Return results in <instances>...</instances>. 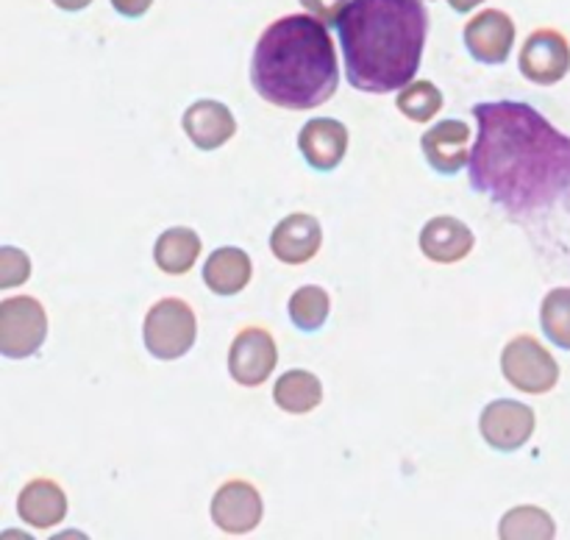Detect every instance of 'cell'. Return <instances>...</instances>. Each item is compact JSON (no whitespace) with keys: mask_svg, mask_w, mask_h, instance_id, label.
I'll list each match as a JSON object with an SVG mask.
<instances>
[{"mask_svg":"<svg viewBox=\"0 0 570 540\" xmlns=\"http://www.w3.org/2000/svg\"><path fill=\"white\" fill-rule=\"evenodd\" d=\"M468 173L476 193L510 215L543 209L570 187V137L518 100L479 104Z\"/></svg>","mask_w":570,"mask_h":540,"instance_id":"cell-1","label":"cell"},{"mask_svg":"<svg viewBox=\"0 0 570 540\" xmlns=\"http://www.w3.org/2000/svg\"><path fill=\"white\" fill-rule=\"evenodd\" d=\"M351 87L387 95L412 84L429 33L421 0H351L337 20Z\"/></svg>","mask_w":570,"mask_h":540,"instance_id":"cell-2","label":"cell"},{"mask_svg":"<svg viewBox=\"0 0 570 540\" xmlns=\"http://www.w3.org/2000/svg\"><path fill=\"white\" fill-rule=\"evenodd\" d=\"M250 84L262 100L278 109L306 111L326 104L340 84L337 53L326 22L312 14L271 22L250 59Z\"/></svg>","mask_w":570,"mask_h":540,"instance_id":"cell-3","label":"cell"},{"mask_svg":"<svg viewBox=\"0 0 570 540\" xmlns=\"http://www.w3.org/2000/svg\"><path fill=\"white\" fill-rule=\"evenodd\" d=\"M142 334L150 354L159 360H178L193 348L198 337L193 306L181 298H161L159 304L150 306Z\"/></svg>","mask_w":570,"mask_h":540,"instance_id":"cell-4","label":"cell"},{"mask_svg":"<svg viewBox=\"0 0 570 540\" xmlns=\"http://www.w3.org/2000/svg\"><path fill=\"white\" fill-rule=\"evenodd\" d=\"M501 371H504L507 382L518 387L521 393L543 395L560 382V365L549 348L538 343L529 334L512 337L507 343L504 354H501Z\"/></svg>","mask_w":570,"mask_h":540,"instance_id":"cell-5","label":"cell"},{"mask_svg":"<svg viewBox=\"0 0 570 540\" xmlns=\"http://www.w3.org/2000/svg\"><path fill=\"white\" fill-rule=\"evenodd\" d=\"M48 334V315L31 295L0 301V351L9 360L37 354Z\"/></svg>","mask_w":570,"mask_h":540,"instance_id":"cell-6","label":"cell"},{"mask_svg":"<svg viewBox=\"0 0 570 540\" xmlns=\"http://www.w3.org/2000/svg\"><path fill=\"white\" fill-rule=\"evenodd\" d=\"M278 348L276 340L267 328L250 326L234 337L232 351H228V373L243 387H259L276 371Z\"/></svg>","mask_w":570,"mask_h":540,"instance_id":"cell-7","label":"cell"},{"mask_svg":"<svg viewBox=\"0 0 570 540\" xmlns=\"http://www.w3.org/2000/svg\"><path fill=\"white\" fill-rule=\"evenodd\" d=\"M479 426H482V438L493 449L515 451L529 443L534 426H538V418H534L532 406L521 404V401L499 399L484 406Z\"/></svg>","mask_w":570,"mask_h":540,"instance_id":"cell-8","label":"cell"},{"mask_svg":"<svg viewBox=\"0 0 570 540\" xmlns=\"http://www.w3.org/2000/svg\"><path fill=\"white\" fill-rule=\"evenodd\" d=\"M262 504L259 490L245 479H232L223 488H217L215 499H212V521L228 534H248L259 527Z\"/></svg>","mask_w":570,"mask_h":540,"instance_id":"cell-9","label":"cell"},{"mask_svg":"<svg viewBox=\"0 0 570 540\" xmlns=\"http://www.w3.org/2000/svg\"><path fill=\"white\" fill-rule=\"evenodd\" d=\"M570 70V45L554 28H540L521 50V72L540 87L562 81Z\"/></svg>","mask_w":570,"mask_h":540,"instance_id":"cell-10","label":"cell"},{"mask_svg":"<svg viewBox=\"0 0 570 540\" xmlns=\"http://www.w3.org/2000/svg\"><path fill=\"white\" fill-rule=\"evenodd\" d=\"M515 45V22L507 11L488 9L468 20L465 48L482 65H504Z\"/></svg>","mask_w":570,"mask_h":540,"instance_id":"cell-11","label":"cell"},{"mask_svg":"<svg viewBox=\"0 0 570 540\" xmlns=\"http://www.w3.org/2000/svg\"><path fill=\"white\" fill-rule=\"evenodd\" d=\"M468 143H471V128L462 120L438 122L421 137L423 156L443 176H454L468 165V159H471Z\"/></svg>","mask_w":570,"mask_h":540,"instance_id":"cell-12","label":"cell"},{"mask_svg":"<svg viewBox=\"0 0 570 540\" xmlns=\"http://www.w3.org/2000/svg\"><path fill=\"white\" fill-rule=\"evenodd\" d=\"M321 223H317L315 215H306V212H295V215L284 217L271 234V251L284 265H304V262H309L321 251Z\"/></svg>","mask_w":570,"mask_h":540,"instance_id":"cell-13","label":"cell"},{"mask_svg":"<svg viewBox=\"0 0 570 540\" xmlns=\"http://www.w3.org/2000/svg\"><path fill=\"white\" fill-rule=\"evenodd\" d=\"M298 148L315 170H334L348 150V128L332 117H317L301 128Z\"/></svg>","mask_w":570,"mask_h":540,"instance_id":"cell-14","label":"cell"},{"mask_svg":"<svg viewBox=\"0 0 570 540\" xmlns=\"http://www.w3.org/2000/svg\"><path fill=\"white\" fill-rule=\"evenodd\" d=\"M184 131L193 139L195 148L215 150L223 148L228 139L237 131V120H234L232 109L220 100H198L184 111Z\"/></svg>","mask_w":570,"mask_h":540,"instance_id":"cell-15","label":"cell"},{"mask_svg":"<svg viewBox=\"0 0 570 540\" xmlns=\"http://www.w3.org/2000/svg\"><path fill=\"white\" fill-rule=\"evenodd\" d=\"M473 243H476V237H473L471 228L449 215L432 217L421 232V251L426 254V259L440 262V265L465 259L473 251Z\"/></svg>","mask_w":570,"mask_h":540,"instance_id":"cell-16","label":"cell"},{"mask_svg":"<svg viewBox=\"0 0 570 540\" xmlns=\"http://www.w3.org/2000/svg\"><path fill=\"white\" fill-rule=\"evenodd\" d=\"M17 512L33 529L59 527L67 516V495L50 479H31L17 499Z\"/></svg>","mask_w":570,"mask_h":540,"instance_id":"cell-17","label":"cell"},{"mask_svg":"<svg viewBox=\"0 0 570 540\" xmlns=\"http://www.w3.org/2000/svg\"><path fill=\"white\" fill-rule=\"evenodd\" d=\"M250 256L243 248H217L204 265V282L212 293L217 295H237L243 293L245 284L250 282Z\"/></svg>","mask_w":570,"mask_h":540,"instance_id":"cell-18","label":"cell"},{"mask_svg":"<svg viewBox=\"0 0 570 540\" xmlns=\"http://www.w3.org/2000/svg\"><path fill=\"white\" fill-rule=\"evenodd\" d=\"M200 256V237L187 226H173L156 239L154 259L156 267L170 276H181V273L193 271L195 262Z\"/></svg>","mask_w":570,"mask_h":540,"instance_id":"cell-19","label":"cell"},{"mask_svg":"<svg viewBox=\"0 0 570 540\" xmlns=\"http://www.w3.org/2000/svg\"><path fill=\"white\" fill-rule=\"evenodd\" d=\"M273 399L289 415H306L323 401V384L309 371H287L273 387Z\"/></svg>","mask_w":570,"mask_h":540,"instance_id":"cell-20","label":"cell"},{"mask_svg":"<svg viewBox=\"0 0 570 540\" xmlns=\"http://www.w3.org/2000/svg\"><path fill=\"white\" fill-rule=\"evenodd\" d=\"M499 534L504 540H551L557 534V523L540 507L523 504L501 518Z\"/></svg>","mask_w":570,"mask_h":540,"instance_id":"cell-21","label":"cell"},{"mask_svg":"<svg viewBox=\"0 0 570 540\" xmlns=\"http://www.w3.org/2000/svg\"><path fill=\"white\" fill-rule=\"evenodd\" d=\"M289 321L301 328V332H317L326 323L328 310H332V298L323 287L306 284V287L295 289L293 298L287 304Z\"/></svg>","mask_w":570,"mask_h":540,"instance_id":"cell-22","label":"cell"},{"mask_svg":"<svg viewBox=\"0 0 570 540\" xmlns=\"http://www.w3.org/2000/svg\"><path fill=\"white\" fill-rule=\"evenodd\" d=\"M395 106L412 122H429L443 109V92L432 81H412L404 89H399Z\"/></svg>","mask_w":570,"mask_h":540,"instance_id":"cell-23","label":"cell"},{"mask_svg":"<svg viewBox=\"0 0 570 540\" xmlns=\"http://www.w3.org/2000/svg\"><path fill=\"white\" fill-rule=\"evenodd\" d=\"M540 323L557 348L570 351V287H557L546 295Z\"/></svg>","mask_w":570,"mask_h":540,"instance_id":"cell-24","label":"cell"},{"mask_svg":"<svg viewBox=\"0 0 570 540\" xmlns=\"http://www.w3.org/2000/svg\"><path fill=\"white\" fill-rule=\"evenodd\" d=\"M28 276H31V259L26 251L11 248V245L0 248V287H17V284L28 282Z\"/></svg>","mask_w":570,"mask_h":540,"instance_id":"cell-25","label":"cell"},{"mask_svg":"<svg viewBox=\"0 0 570 540\" xmlns=\"http://www.w3.org/2000/svg\"><path fill=\"white\" fill-rule=\"evenodd\" d=\"M351 0H301L306 11L317 20H323L326 26H337V20L343 17V11L348 9Z\"/></svg>","mask_w":570,"mask_h":540,"instance_id":"cell-26","label":"cell"},{"mask_svg":"<svg viewBox=\"0 0 570 540\" xmlns=\"http://www.w3.org/2000/svg\"><path fill=\"white\" fill-rule=\"evenodd\" d=\"M150 6H154V0H111V9L122 17H131V20L142 17Z\"/></svg>","mask_w":570,"mask_h":540,"instance_id":"cell-27","label":"cell"},{"mask_svg":"<svg viewBox=\"0 0 570 540\" xmlns=\"http://www.w3.org/2000/svg\"><path fill=\"white\" fill-rule=\"evenodd\" d=\"M484 0H449V6L454 11H460V14H468V11H473L476 6H482Z\"/></svg>","mask_w":570,"mask_h":540,"instance_id":"cell-28","label":"cell"},{"mask_svg":"<svg viewBox=\"0 0 570 540\" xmlns=\"http://www.w3.org/2000/svg\"><path fill=\"white\" fill-rule=\"evenodd\" d=\"M53 3L59 6L61 11H81V9H87L92 0H53Z\"/></svg>","mask_w":570,"mask_h":540,"instance_id":"cell-29","label":"cell"}]
</instances>
